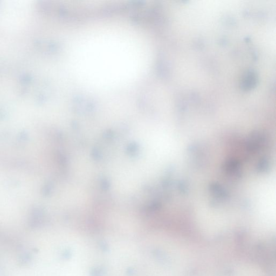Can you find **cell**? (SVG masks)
Segmentation results:
<instances>
[{
  "mask_svg": "<svg viewBox=\"0 0 276 276\" xmlns=\"http://www.w3.org/2000/svg\"><path fill=\"white\" fill-rule=\"evenodd\" d=\"M258 78L256 73L253 70H249L243 75L241 80V86L244 90H251L257 84Z\"/></svg>",
  "mask_w": 276,
  "mask_h": 276,
  "instance_id": "cell-1",
  "label": "cell"
}]
</instances>
